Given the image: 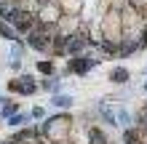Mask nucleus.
Returning <instances> with one entry per match:
<instances>
[{"mask_svg": "<svg viewBox=\"0 0 147 144\" xmlns=\"http://www.w3.org/2000/svg\"><path fill=\"white\" fill-rule=\"evenodd\" d=\"M99 27H102V38H105L102 46H118L120 40H123V16H120L118 8H110V11L102 16Z\"/></svg>", "mask_w": 147, "mask_h": 144, "instance_id": "obj_1", "label": "nucleus"}, {"mask_svg": "<svg viewBox=\"0 0 147 144\" xmlns=\"http://www.w3.org/2000/svg\"><path fill=\"white\" fill-rule=\"evenodd\" d=\"M40 133L46 136L48 141H67L72 136V117L70 115H54V117H46Z\"/></svg>", "mask_w": 147, "mask_h": 144, "instance_id": "obj_2", "label": "nucleus"}, {"mask_svg": "<svg viewBox=\"0 0 147 144\" xmlns=\"http://www.w3.org/2000/svg\"><path fill=\"white\" fill-rule=\"evenodd\" d=\"M38 80H35V75H22V78H13V80H8V91L11 94H22V96H32L38 91Z\"/></svg>", "mask_w": 147, "mask_h": 144, "instance_id": "obj_3", "label": "nucleus"}, {"mask_svg": "<svg viewBox=\"0 0 147 144\" xmlns=\"http://www.w3.org/2000/svg\"><path fill=\"white\" fill-rule=\"evenodd\" d=\"M59 19H62L59 3H46V5L38 8V21L40 24H59Z\"/></svg>", "mask_w": 147, "mask_h": 144, "instance_id": "obj_4", "label": "nucleus"}, {"mask_svg": "<svg viewBox=\"0 0 147 144\" xmlns=\"http://www.w3.org/2000/svg\"><path fill=\"white\" fill-rule=\"evenodd\" d=\"M59 35L62 38H72V35H78V32L83 29V24H80V16H64L62 13V19H59Z\"/></svg>", "mask_w": 147, "mask_h": 144, "instance_id": "obj_5", "label": "nucleus"}, {"mask_svg": "<svg viewBox=\"0 0 147 144\" xmlns=\"http://www.w3.org/2000/svg\"><path fill=\"white\" fill-rule=\"evenodd\" d=\"M94 64H96V62H94V56H83V54L80 56H72L70 59V72L72 75H86Z\"/></svg>", "mask_w": 147, "mask_h": 144, "instance_id": "obj_6", "label": "nucleus"}, {"mask_svg": "<svg viewBox=\"0 0 147 144\" xmlns=\"http://www.w3.org/2000/svg\"><path fill=\"white\" fill-rule=\"evenodd\" d=\"M83 5H86V0H59V8H62L64 16H80Z\"/></svg>", "mask_w": 147, "mask_h": 144, "instance_id": "obj_7", "label": "nucleus"}, {"mask_svg": "<svg viewBox=\"0 0 147 144\" xmlns=\"http://www.w3.org/2000/svg\"><path fill=\"white\" fill-rule=\"evenodd\" d=\"M51 104H54L56 109H70L75 104V99L70 94H54V96H51Z\"/></svg>", "mask_w": 147, "mask_h": 144, "instance_id": "obj_8", "label": "nucleus"}, {"mask_svg": "<svg viewBox=\"0 0 147 144\" xmlns=\"http://www.w3.org/2000/svg\"><path fill=\"white\" fill-rule=\"evenodd\" d=\"M88 144H107V136L99 128H88Z\"/></svg>", "mask_w": 147, "mask_h": 144, "instance_id": "obj_9", "label": "nucleus"}, {"mask_svg": "<svg viewBox=\"0 0 147 144\" xmlns=\"http://www.w3.org/2000/svg\"><path fill=\"white\" fill-rule=\"evenodd\" d=\"M0 38H8V40H19V38H16V29H13L8 21H3V19H0Z\"/></svg>", "mask_w": 147, "mask_h": 144, "instance_id": "obj_10", "label": "nucleus"}, {"mask_svg": "<svg viewBox=\"0 0 147 144\" xmlns=\"http://www.w3.org/2000/svg\"><path fill=\"white\" fill-rule=\"evenodd\" d=\"M110 80H112V83H126V80H128V70H123V67H115V70L110 72Z\"/></svg>", "mask_w": 147, "mask_h": 144, "instance_id": "obj_11", "label": "nucleus"}, {"mask_svg": "<svg viewBox=\"0 0 147 144\" xmlns=\"http://www.w3.org/2000/svg\"><path fill=\"white\" fill-rule=\"evenodd\" d=\"M128 5H131L142 19H147V0H128Z\"/></svg>", "mask_w": 147, "mask_h": 144, "instance_id": "obj_12", "label": "nucleus"}, {"mask_svg": "<svg viewBox=\"0 0 147 144\" xmlns=\"http://www.w3.org/2000/svg\"><path fill=\"white\" fill-rule=\"evenodd\" d=\"M35 67H38V72H40V75H48V78H51V75H54V70H56V67L51 64L48 59H43V62H35Z\"/></svg>", "mask_w": 147, "mask_h": 144, "instance_id": "obj_13", "label": "nucleus"}, {"mask_svg": "<svg viewBox=\"0 0 147 144\" xmlns=\"http://www.w3.org/2000/svg\"><path fill=\"white\" fill-rule=\"evenodd\" d=\"M24 123H27V115H22V112H16V115L8 117V125H11V128H22Z\"/></svg>", "mask_w": 147, "mask_h": 144, "instance_id": "obj_14", "label": "nucleus"}, {"mask_svg": "<svg viewBox=\"0 0 147 144\" xmlns=\"http://www.w3.org/2000/svg\"><path fill=\"white\" fill-rule=\"evenodd\" d=\"M30 117H35V120H46V109H43V107H32Z\"/></svg>", "mask_w": 147, "mask_h": 144, "instance_id": "obj_15", "label": "nucleus"}, {"mask_svg": "<svg viewBox=\"0 0 147 144\" xmlns=\"http://www.w3.org/2000/svg\"><path fill=\"white\" fill-rule=\"evenodd\" d=\"M144 88H147V83H144Z\"/></svg>", "mask_w": 147, "mask_h": 144, "instance_id": "obj_16", "label": "nucleus"}, {"mask_svg": "<svg viewBox=\"0 0 147 144\" xmlns=\"http://www.w3.org/2000/svg\"><path fill=\"white\" fill-rule=\"evenodd\" d=\"M16 144H19V141H16Z\"/></svg>", "mask_w": 147, "mask_h": 144, "instance_id": "obj_17", "label": "nucleus"}]
</instances>
